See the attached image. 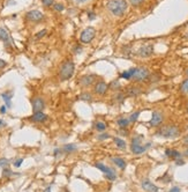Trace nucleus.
<instances>
[{
    "label": "nucleus",
    "instance_id": "f257e3e1",
    "mask_svg": "<svg viewBox=\"0 0 188 192\" xmlns=\"http://www.w3.org/2000/svg\"><path fill=\"white\" fill-rule=\"evenodd\" d=\"M106 7L113 15L122 16L128 8V4L126 0H108Z\"/></svg>",
    "mask_w": 188,
    "mask_h": 192
},
{
    "label": "nucleus",
    "instance_id": "f03ea898",
    "mask_svg": "<svg viewBox=\"0 0 188 192\" xmlns=\"http://www.w3.org/2000/svg\"><path fill=\"white\" fill-rule=\"evenodd\" d=\"M75 71V65L72 60H66L65 63L61 64L60 66V71H59V79L60 81H67L69 80Z\"/></svg>",
    "mask_w": 188,
    "mask_h": 192
},
{
    "label": "nucleus",
    "instance_id": "7ed1b4c3",
    "mask_svg": "<svg viewBox=\"0 0 188 192\" xmlns=\"http://www.w3.org/2000/svg\"><path fill=\"white\" fill-rule=\"evenodd\" d=\"M157 134L160 137H164L167 139H173V138H177L180 134V130L176 125H165V126H162V127L157 131Z\"/></svg>",
    "mask_w": 188,
    "mask_h": 192
},
{
    "label": "nucleus",
    "instance_id": "20e7f679",
    "mask_svg": "<svg viewBox=\"0 0 188 192\" xmlns=\"http://www.w3.org/2000/svg\"><path fill=\"white\" fill-rule=\"evenodd\" d=\"M150 146H151V144H150V142H148L147 145L142 146L141 144H140V138H138V137H135L134 139L132 140L131 149H132V152H133L134 154L138 155V154H142V153H144V152L147 151Z\"/></svg>",
    "mask_w": 188,
    "mask_h": 192
},
{
    "label": "nucleus",
    "instance_id": "39448f33",
    "mask_svg": "<svg viewBox=\"0 0 188 192\" xmlns=\"http://www.w3.org/2000/svg\"><path fill=\"white\" fill-rule=\"evenodd\" d=\"M149 76H150V73L147 67H136L132 79L136 82H142L149 79Z\"/></svg>",
    "mask_w": 188,
    "mask_h": 192
},
{
    "label": "nucleus",
    "instance_id": "423d86ee",
    "mask_svg": "<svg viewBox=\"0 0 188 192\" xmlns=\"http://www.w3.org/2000/svg\"><path fill=\"white\" fill-rule=\"evenodd\" d=\"M95 36H96V29L92 28V27H88V28H86L82 31L80 41L82 43H84V44H88V43H90L95 38Z\"/></svg>",
    "mask_w": 188,
    "mask_h": 192
},
{
    "label": "nucleus",
    "instance_id": "0eeeda50",
    "mask_svg": "<svg viewBox=\"0 0 188 192\" xmlns=\"http://www.w3.org/2000/svg\"><path fill=\"white\" fill-rule=\"evenodd\" d=\"M96 168L99 169V170H102L103 173L106 175L108 180H115L117 175H115V173H114L113 169L108 168V167H106V166H105V164H103V163H96Z\"/></svg>",
    "mask_w": 188,
    "mask_h": 192
},
{
    "label": "nucleus",
    "instance_id": "6e6552de",
    "mask_svg": "<svg viewBox=\"0 0 188 192\" xmlns=\"http://www.w3.org/2000/svg\"><path fill=\"white\" fill-rule=\"evenodd\" d=\"M154 53V47L151 44H147V45H143L138 49L137 51V54L142 58H147V57H150L151 54Z\"/></svg>",
    "mask_w": 188,
    "mask_h": 192
},
{
    "label": "nucleus",
    "instance_id": "1a4fd4ad",
    "mask_svg": "<svg viewBox=\"0 0 188 192\" xmlns=\"http://www.w3.org/2000/svg\"><path fill=\"white\" fill-rule=\"evenodd\" d=\"M26 16H27V19H28L29 21H32V22H39V21H42V20L44 19L43 13L37 11V9H35V11H29Z\"/></svg>",
    "mask_w": 188,
    "mask_h": 192
},
{
    "label": "nucleus",
    "instance_id": "9d476101",
    "mask_svg": "<svg viewBox=\"0 0 188 192\" xmlns=\"http://www.w3.org/2000/svg\"><path fill=\"white\" fill-rule=\"evenodd\" d=\"M108 83L104 82L103 80H101V81H97L96 83H95L94 92H95V94H97V95H104V94L108 92Z\"/></svg>",
    "mask_w": 188,
    "mask_h": 192
},
{
    "label": "nucleus",
    "instance_id": "9b49d317",
    "mask_svg": "<svg viewBox=\"0 0 188 192\" xmlns=\"http://www.w3.org/2000/svg\"><path fill=\"white\" fill-rule=\"evenodd\" d=\"M95 80H96V75H95V74L84 75L80 79V85L83 88H87V87H89V86H91V85H94V83H95Z\"/></svg>",
    "mask_w": 188,
    "mask_h": 192
},
{
    "label": "nucleus",
    "instance_id": "f8f14e48",
    "mask_svg": "<svg viewBox=\"0 0 188 192\" xmlns=\"http://www.w3.org/2000/svg\"><path fill=\"white\" fill-rule=\"evenodd\" d=\"M163 113L159 111H154L152 112V117H151V120L149 122V124L151 126H159L162 122H163Z\"/></svg>",
    "mask_w": 188,
    "mask_h": 192
},
{
    "label": "nucleus",
    "instance_id": "ddd939ff",
    "mask_svg": "<svg viewBox=\"0 0 188 192\" xmlns=\"http://www.w3.org/2000/svg\"><path fill=\"white\" fill-rule=\"evenodd\" d=\"M31 104H32V110L34 112H38V111H43V109L45 108V102L40 97H36L31 101Z\"/></svg>",
    "mask_w": 188,
    "mask_h": 192
},
{
    "label": "nucleus",
    "instance_id": "4468645a",
    "mask_svg": "<svg viewBox=\"0 0 188 192\" xmlns=\"http://www.w3.org/2000/svg\"><path fill=\"white\" fill-rule=\"evenodd\" d=\"M142 189L147 192H158V187L155 185L154 183H151L149 180H142Z\"/></svg>",
    "mask_w": 188,
    "mask_h": 192
},
{
    "label": "nucleus",
    "instance_id": "2eb2a0df",
    "mask_svg": "<svg viewBox=\"0 0 188 192\" xmlns=\"http://www.w3.org/2000/svg\"><path fill=\"white\" fill-rule=\"evenodd\" d=\"M29 119L35 123H43L47 119V116H46L43 111H38V112H34V115L30 117Z\"/></svg>",
    "mask_w": 188,
    "mask_h": 192
},
{
    "label": "nucleus",
    "instance_id": "dca6fc26",
    "mask_svg": "<svg viewBox=\"0 0 188 192\" xmlns=\"http://www.w3.org/2000/svg\"><path fill=\"white\" fill-rule=\"evenodd\" d=\"M0 40L5 43L6 47H9V44L12 43V38L8 35V31L2 27H0Z\"/></svg>",
    "mask_w": 188,
    "mask_h": 192
},
{
    "label": "nucleus",
    "instance_id": "f3484780",
    "mask_svg": "<svg viewBox=\"0 0 188 192\" xmlns=\"http://www.w3.org/2000/svg\"><path fill=\"white\" fill-rule=\"evenodd\" d=\"M141 93H142V90L138 87H128L126 89L125 95L129 96V97H135V96H138Z\"/></svg>",
    "mask_w": 188,
    "mask_h": 192
},
{
    "label": "nucleus",
    "instance_id": "a211bd4d",
    "mask_svg": "<svg viewBox=\"0 0 188 192\" xmlns=\"http://www.w3.org/2000/svg\"><path fill=\"white\" fill-rule=\"evenodd\" d=\"M165 155L169 157H172V159H176V160H178V159L181 157V154H180L178 151H176V149H166Z\"/></svg>",
    "mask_w": 188,
    "mask_h": 192
},
{
    "label": "nucleus",
    "instance_id": "6ab92c4d",
    "mask_svg": "<svg viewBox=\"0 0 188 192\" xmlns=\"http://www.w3.org/2000/svg\"><path fill=\"white\" fill-rule=\"evenodd\" d=\"M112 161L113 163L117 166V167H119L120 169H125L126 168V162L124 159H121V157H113L112 159Z\"/></svg>",
    "mask_w": 188,
    "mask_h": 192
},
{
    "label": "nucleus",
    "instance_id": "aec40b11",
    "mask_svg": "<svg viewBox=\"0 0 188 192\" xmlns=\"http://www.w3.org/2000/svg\"><path fill=\"white\" fill-rule=\"evenodd\" d=\"M134 72H135V67H133V68H131V70L125 71L124 73H121V74H120V78L126 79V80H129V79H132V76H133V74H134Z\"/></svg>",
    "mask_w": 188,
    "mask_h": 192
},
{
    "label": "nucleus",
    "instance_id": "412c9836",
    "mask_svg": "<svg viewBox=\"0 0 188 192\" xmlns=\"http://www.w3.org/2000/svg\"><path fill=\"white\" fill-rule=\"evenodd\" d=\"M61 151V153H73V152L76 151V146L73 145V144H69V145H65L60 149Z\"/></svg>",
    "mask_w": 188,
    "mask_h": 192
},
{
    "label": "nucleus",
    "instance_id": "4be33fe9",
    "mask_svg": "<svg viewBox=\"0 0 188 192\" xmlns=\"http://www.w3.org/2000/svg\"><path fill=\"white\" fill-rule=\"evenodd\" d=\"M1 97H2V99L5 101L6 106H7V108H11V106H12V102H11L12 95H11V94H8V93H2V94H1Z\"/></svg>",
    "mask_w": 188,
    "mask_h": 192
},
{
    "label": "nucleus",
    "instance_id": "5701e85b",
    "mask_svg": "<svg viewBox=\"0 0 188 192\" xmlns=\"http://www.w3.org/2000/svg\"><path fill=\"white\" fill-rule=\"evenodd\" d=\"M117 124L120 126V128H126L129 125V119L128 118H120V119H118Z\"/></svg>",
    "mask_w": 188,
    "mask_h": 192
},
{
    "label": "nucleus",
    "instance_id": "b1692460",
    "mask_svg": "<svg viewBox=\"0 0 188 192\" xmlns=\"http://www.w3.org/2000/svg\"><path fill=\"white\" fill-rule=\"evenodd\" d=\"M80 99H82V101H86V102H91L92 101L91 94L88 93V92H83V93L80 94Z\"/></svg>",
    "mask_w": 188,
    "mask_h": 192
},
{
    "label": "nucleus",
    "instance_id": "393cba45",
    "mask_svg": "<svg viewBox=\"0 0 188 192\" xmlns=\"http://www.w3.org/2000/svg\"><path fill=\"white\" fill-rule=\"evenodd\" d=\"M114 142H115L117 147H119L121 149H125L126 148V142L122 139H120V138H114Z\"/></svg>",
    "mask_w": 188,
    "mask_h": 192
},
{
    "label": "nucleus",
    "instance_id": "a878e982",
    "mask_svg": "<svg viewBox=\"0 0 188 192\" xmlns=\"http://www.w3.org/2000/svg\"><path fill=\"white\" fill-rule=\"evenodd\" d=\"M120 87H121V86H120V83L118 80H114V81H112L110 85H108V88H111L112 90H119Z\"/></svg>",
    "mask_w": 188,
    "mask_h": 192
},
{
    "label": "nucleus",
    "instance_id": "bb28decb",
    "mask_svg": "<svg viewBox=\"0 0 188 192\" xmlns=\"http://www.w3.org/2000/svg\"><path fill=\"white\" fill-rule=\"evenodd\" d=\"M125 97H126V95L124 93H118L117 95H115V101L118 102V103H122L124 102V99H125Z\"/></svg>",
    "mask_w": 188,
    "mask_h": 192
},
{
    "label": "nucleus",
    "instance_id": "cd10ccee",
    "mask_svg": "<svg viewBox=\"0 0 188 192\" xmlns=\"http://www.w3.org/2000/svg\"><path fill=\"white\" fill-rule=\"evenodd\" d=\"M180 90H181L183 93H188V79H186V80H185V81L181 83Z\"/></svg>",
    "mask_w": 188,
    "mask_h": 192
},
{
    "label": "nucleus",
    "instance_id": "c85d7f7f",
    "mask_svg": "<svg viewBox=\"0 0 188 192\" xmlns=\"http://www.w3.org/2000/svg\"><path fill=\"white\" fill-rule=\"evenodd\" d=\"M96 128L98 130V131H105V128H106V125L104 124L103 122H97L96 123Z\"/></svg>",
    "mask_w": 188,
    "mask_h": 192
},
{
    "label": "nucleus",
    "instance_id": "c756f323",
    "mask_svg": "<svg viewBox=\"0 0 188 192\" xmlns=\"http://www.w3.org/2000/svg\"><path fill=\"white\" fill-rule=\"evenodd\" d=\"M53 8H54L57 12H63V9H65V6H63V4H59V2H58V4H54V5H53Z\"/></svg>",
    "mask_w": 188,
    "mask_h": 192
},
{
    "label": "nucleus",
    "instance_id": "7c9ffc66",
    "mask_svg": "<svg viewBox=\"0 0 188 192\" xmlns=\"http://www.w3.org/2000/svg\"><path fill=\"white\" fill-rule=\"evenodd\" d=\"M140 116V111H136V112H134V113H132V116L129 117V123H133L135 122L137 118Z\"/></svg>",
    "mask_w": 188,
    "mask_h": 192
},
{
    "label": "nucleus",
    "instance_id": "2f4dec72",
    "mask_svg": "<svg viewBox=\"0 0 188 192\" xmlns=\"http://www.w3.org/2000/svg\"><path fill=\"white\" fill-rule=\"evenodd\" d=\"M12 175H13V171H12L11 169L4 168V170H2V176H4V177H9Z\"/></svg>",
    "mask_w": 188,
    "mask_h": 192
},
{
    "label": "nucleus",
    "instance_id": "473e14b6",
    "mask_svg": "<svg viewBox=\"0 0 188 192\" xmlns=\"http://www.w3.org/2000/svg\"><path fill=\"white\" fill-rule=\"evenodd\" d=\"M42 2L45 7H51L54 5V0H42Z\"/></svg>",
    "mask_w": 188,
    "mask_h": 192
},
{
    "label": "nucleus",
    "instance_id": "72a5a7b5",
    "mask_svg": "<svg viewBox=\"0 0 188 192\" xmlns=\"http://www.w3.org/2000/svg\"><path fill=\"white\" fill-rule=\"evenodd\" d=\"M144 0H129V2H131V5L132 6H140L141 4H142Z\"/></svg>",
    "mask_w": 188,
    "mask_h": 192
},
{
    "label": "nucleus",
    "instance_id": "f704fd0d",
    "mask_svg": "<svg viewBox=\"0 0 188 192\" xmlns=\"http://www.w3.org/2000/svg\"><path fill=\"white\" fill-rule=\"evenodd\" d=\"M9 164V160L7 159H0V167H6Z\"/></svg>",
    "mask_w": 188,
    "mask_h": 192
},
{
    "label": "nucleus",
    "instance_id": "c9c22d12",
    "mask_svg": "<svg viewBox=\"0 0 188 192\" xmlns=\"http://www.w3.org/2000/svg\"><path fill=\"white\" fill-rule=\"evenodd\" d=\"M46 31H47V30H46V29H44V30H40V33H38V34H36V38L38 40V38H42L43 36H45V35H46Z\"/></svg>",
    "mask_w": 188,
    "mask_h": 192
},
{
    "label": "nucleus",
    "instance_id": "e433bc0d",
    "mask_svg": "<svg viewBox=\"0 0 188 192\" xmlns=\"http://www.w3.org/2000/svg\"><path fill=\"white\" fill-rule=\"evenodd\" d=\"M110 138V135L108 133H104V134H101V135H98V139L99 140H104V139H108Z\"/></svg>",
    "mask_w": 188,
    "mask_h": 192
},
{
    "label": "nucleus",
    "instance_id": "4c0bfd02",
    "mask_svg": "<svg viewBox=\"0 0 188 192\" xmlns=\"http://www.w3.org/2000/svg\"><path fill=\"white\" fill-rule=\"evenodd\" d=\"M23 162V159H19V160H16V162H14V166L16 167V168H19L21 164H22Z\"/></svg>",
    "mask_w": 188,
    "mask_h": 192
},
{
    "label": "nucleus",
    "instance_id": "58836bf2",
    "mask_svg": "<svg viewBox=\"0 0 188 192\" xmlns=\"http://www.w3.org/2000/svg\"><path fill=\"white\" fill-rule=\"evenodd\" d=\"M6 65H7V63H6L4 59H0V70H2L4 67H6Z\"/></svg>",
    "mask_w": 188,
    "mask_h": 192
},
{
    "label": "nucleus",
    "instance_id": "ea45409f",
    "mask_svg": "<svg viewBox=\"0 0 188 192\" xmlns=\"http://www.w3.org/2000/svg\"><path fill=\"white\" fill-rule=\"evenodd\" d=\"M169 192H180V189H179L178 186H174V187H172Z\"/></svg>",
    "mask_w": 188,
    "mask_h": 192
},
{
    "label": "nucleus",
    "instance_id": "a19ab883",
    "mask_svg": "<svg viewBox=\"0 0 188 192\" xmlns=\"http://www.w3.org/2000/svg\"><path fill=\"white\" fill-rule=\"evenodd\" d=\"M176 163H177L178 166H183V164H185V162H183V160H180V159H178V160H176Z\"/></svg>",
    "mask_w": 188,
    "mask_h": 192
},
{
    "label": "nucleus",
    "instance_id": "79ce46f5",
    "mask_svg": "<svg viewBox=\"0 0 188 192\" xmlns=\"http://www.w3.org/2000/svg\"><path fill=\"white\" fill-rule=\"evenodd\" d=\"M88 16H89V19H90V20H94L96 15H95V14H94L92 12H89V14H88Z\"/></svg>",
    "mask_w": 188,
    "mask_h": 192
},
{
    "label": "nucleus",
    "instance_id": "37998d69",
    "mask_svg": "<svg viewBox=\"0 0 188 192\" xmlns=\"http://www.w3.org/2000/svg\"><path fill=\"white\" fill-rule=\"evenodd\" d=\"M183 145L188 146V135H186V137L183 138Z\"/></svg>",
    "mask_w": 188,
    "mask_h": 192
},
{
    "label": "nucleus",
    "instance_id": "c03bdc74",
    "mask_svg": "<svg viewBox=\"0 0 188 192\" xmlns=\"http://www.w3.org/2000/svg\"><path fill=\"white\" fill-rule=\"evenodd\" d=\"M0 112H1V113H5L6 112V105H2V106L0 108Z\"/></svg>",
    "mask_w": 188,
    "mask_h": 192
},
{
    "label": "nucleus",
    "instance_id": "a18cd8bd",
    "mask_svg": "<svg viewBox=\"0 0 188 192\" xmlns=\"http://www.w3.org/2000/svg\"><path fill=\"white\" fill-rule=\"evenodd\" d=\"M82 51V47H75V53H79V52H81Z\"/></svg>",
    "mask_w": 188,
    "mask_h": 192
},
{
    "label": "nucleus",
    "instance_id": "49530a36",
    "mask_svg": "<svg viewBox=\"0 0 188 192\" xmlns=\"http://www.w3.org/2000/svg\"><path fill=\"white\" fill-rule=\"evenodd\" d=\"M121 134H122V135H127V131H126L125 128L121 130Z\"/></svg>",
    "mask_w": 188,
    "mask_h": 192
},
{
    "label": "nucleus",
    "instance_id": "de8ad7c7",
    "mask_svg": "<svg viewBox=\"0 0 188 192\" xmlns=\"http://www.w3.org/2000/svg\"><path fill=\"white\" fill-rule=\"evenodd\" d=\"M1 126H5V122L0 119V127H1Z\"/></svg>",
    "mask_w": 188,
    "mask_h": 192
},
{
    "label": "nucleus",
    "instance_id": "09e8293b",
    "mask_svg": "<svg viewBox=\"0 0 188 192\" xmlns=\"http://www.w3.org/2000/svg\"><path fill=\"white\" fill-rule=\"evenodd\" d=\"M183 155H185V156H187L188 157V148L187 149H186V151L183 152Z\"/></svg>",
    "mask_w": 188,
    "mask_h": 192
},
{
    "label": "nucleus",
    "instance_id": "8fccbe9b",
    "mask_svg": "<svg viewBox=\"0 0 188 192\" xmlns=\"http://www.w3.org/2000/svg\"><path fill=\"white\" fill-rule=\"evenodd\" d=\"M44 192H51V189H50V187H46L45 190H44Z\"/></svg>",
    "mask_w": 188,
    "mask_h": 192
},
{
    "label": "nucleus",
    "instance_id": "3c124183",
    "mask_svg": "<svg viewBox=\"0 0 188 192\" xmlns=\"http://www.w3.org/2000/svg\"><path fill=\"white\" fill-rule=\"evenodd\" d=\"M65 192H69V191H68V190H65Z\"/></svg>",
    "mask_w": 188,
    "mask_h": 192
},
{
    "label": "nucleus",
    "instance_id": "603ef678",
    "mask_svg": "<svg viewBox=\"0 0 188 192\" xmlns=\"http://www.w3.org/2000/svg\"><path fill=\"white\" fill-rule=\"evenodd\" d=\"M186 37H187V38H188V33H187V35H186Z\"/></svg>",
    "mask_w": 188,
    "mask_h": 192
},
{
    "label": "nucleus",
    "instance_id": "864d4df0",
    "mask_svg": "<svg viewBox=\"0 0 188 192\" xmlns=\"http://www.w3.org/2000/svg\"><path fill=\"white\" fill-rule=\"evenodd\" d=\"M77 1H83V0H77Z\"/></svg>",
    "mask_w": 188,
    "mask_h": 192
},
{
    "label": "nucleus",
    "instance_id": "5fc2aeb1",
    "mask_svg": "<svg viewBox=\"0 0 188 192\" xmlns=\"http://www.w3.org/2000/svg\"><path fill=\"white\" fill-rule=\"evenodd\" d=\"M187 75H188V70H187Z\"/></svg>",
    "mask_w": 188,
    "mask_h": 192
}]
</instances>
